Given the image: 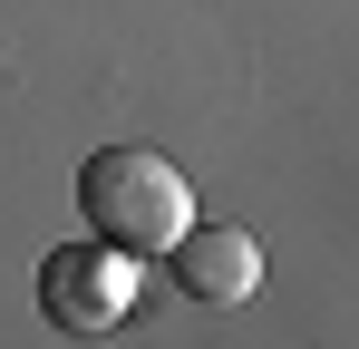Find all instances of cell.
Instances as JSON below:
<instances>
[{"label": "cell", "instance_id": "3957f363", "mask_svg": "<svg viewBox=\"0 0 359 349\" xmlns=\"http://www.w3.org/2000/svg\"><path fill=\"white\" fill-rule=\"evenodd\" d=\"M175 282H184V301H252L262 291V252H252V233H233V224H184L175 233Z\"/></svg>", "mask_w": 359, "mask_h": 349}, {"label": "cell", "instance_id": "7a4b0ae2", "mask_svg": "<svg viewBox=\"0 0 359 349\" xmlns=\"http://www.w3.org/2000/svg\"><path fill=\"white\" fill-rule=\"evenodd\" d=\"M39 310H49V330H68V340L126 330V310H136V252H117V242H49Z\"/></svg>", "mask_w": 359, "mask_h": 349}, {"label": "cell", "instance_id": "6da1fadb", "mask_svg": "<svg viewBox=\"0 0 359 349\" xmlns=\"http://www.w3.org/2000/svg\"><path fill=\"white\" fill-rule=\"evenodd\" d=\"M78 214L117 252H175V233L194 224V184L156 146H97L78 174Z\"/></svg>", "mask_w": 359, "mask_h": 349}]
</instances>
